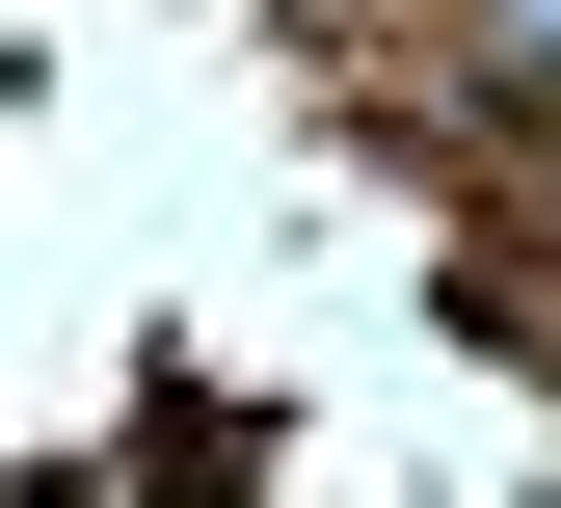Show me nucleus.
Returning a JSON list of instances; mask_svg holds the SVG:
<instances>
[{"label":"nucleus","instance_id":"nucleus-1","mask_svg":"<svg viewBox=\"0 0 561 508\" xmlns=\"http://www.w3.org/2000/svg\"><path fill=\"white\" fill-rule=\"evenodd\" d=\"M508 54H561V0H508Z\"/></svg>","mask_w":561,"mask_h":508}]
</instances>
